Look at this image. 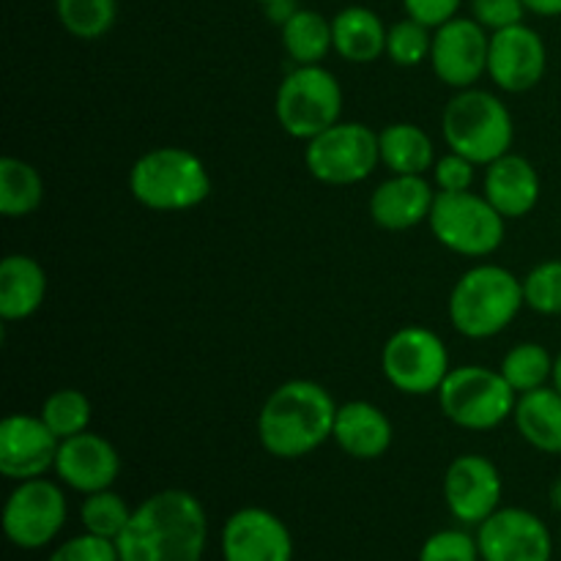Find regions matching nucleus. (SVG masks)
I'll return each instance as SVG.
<instances>
[{
  "mask_svg": "<svg viewBox=\"0 0 561 561\" xmlns=\"http://www.w3.org/2000/svg\"><path fill=\"white\" fill-rule=\"evenodd\" d=\"M55 474L66 488L77 493H99L113 488L121 474V455L99 433H77L64 438L55 458Z\"/></svg>",
  "mask_w": 561,
  "mask_h": 561,
  "instance_id": "a211bd4d",
  "label": "nucleus"
},
{
  "mask_svg": "<svg viewBox=\"0 0 561 561\" xmlns=\"http://www.w3.org/2000/svg\"><path fill=\"white\" fill-rule=\"evenodd\" d=\"M526 307L540 316H561V261L551 257L524 277Z\"/></svg>",
  "mask_w": 561,
  "mask_h": 561,
  "instance_id": "473e14b6",
  "label": "nucleus"
},
{
  "mask_svg": "<svg viewBox=\"0 0 561 561\" xmlns=\"http://www.w3.org/2000/svg\"><path fill=\"white\" fill-rule=\"evenodd\" d=\"M548 69V47L540 33L526 22L491 33L488 77L507 93L531 91L542 82Z\"/></svg>",
  "mask_w": 561,
  "mask_h": 561,
  "instance_id": "4468645a",
  "label": "nucleus"
},
{
  "mask_svg": "<svg viewBox=\"0 0 561 561\" xmlns=\"http://www.w3.org/2000/svg\"><path fill=\"white\" fill-rule=\"evenodd\" d=\"M444 140L449 151L471 159L474 164H491L510 153L515 140V124L507 104L482 88H463L449 99L442 118Z\"/></svg>",
  "mask_w": 561,
  "mask_h": 561,
  "instance_id": "39448f33",
  "label": "nucleus"
},
{
  "mask_svg": "<svg viewBox=\"0 0 561 561\" xmlns=\"http://www.w3.org/2000/svg\"><path fill=\"white\" fill-rule=\"evenodd\" d=\"M480 542L469 531L444 529L425 540L420 561H480Z\"/></svg>",
  "mask_w": 561,
  "mask_h": 561,
  "instance_id": "72a5a7b5",
  "label": "nucleus"
},
{
  "mask_svg": "<svg viewBox=\"0 0 561 561\" xmlns=\"http://www.w3.org/2000/svg\"><path fill=\"white\" fill-rule=\"evenodd\" d=\"M524 5L537 16H561V0H524Z\"/></svg>",
  "mask_w": 561,
  "mask_h": 561,
  "instance_id": "58836bf2",
  "label": "nucleus"
},
{
  "mask_svg": "<svg viewBox=\"0 0 561 561\" xmlns=\"http://www.w3.org/2000/svg\"><path fill=\"white\" fill-rule=\"evenodd\" d=\"M474 170L477 164L471 159L449 151L433 164V181H436L438 192H469L474 186Z\"/></svg>",
  "mask_w": 561,
  "mask_h": 561,
  "instance_id": "c9c22d12",
  "label": "nucleus"
},
{
  "mask_svg": "<svg viewBox=\"0 0 561 561\" xmlns=\"http://www.w3.org/2000/svg\"><path fill=\"white\" fill-rule=\"evenodd\" d=\"M387 31L381 16L367 5H345L332 16L334 53L351 64H373L387 55Z\"/></svg>",
  "mask_w": 561,
  "mask_h": 561,
  "instance_id": "5701e85b",
  "label": "nucleus"
},
{
  "mask_svg": "<svg viewBox=\"0 0 561 561\" xmlns=\"http://www.w3.org/2000/svg\"><path fill=\"white\" fill-rule=\"evenodd\" d=\"M520 438L537 453L561 455V392L553 387L518 394L513 411Z\"/></svg>",
  "mask_w": 561,
  "mask_h": 561,
  "instance_id": "b1692460",
  "label": "nucleus"
},
{
  "mask_svg": "<svg viewBox=\"0 0 561 561\" xmlns=\"http://www.w3.org/2000/svg\"><path fill=\"white\" fill-rule=\"evenodd\" d=\"M131 513L135 510H129L124 496H118V493L107 488V491L88 493L80 507V520L88 535H96L115 542L121 537V531L126 529V524H129Z\"/></svg>",
  "mask_w": 561,
  "mask_h": 561,
  "instance_id": "7c9ffc66",
  "label": "nucleus"
},
{
  "mask_svg": "<svg viewBox=\"0 0 561 561\" xmlns=\"http://www.w3.org/2000/svg\"><path fill=\"white\" fill-rule=\"evenodd\" d=\"M307 170L329 186H348L370 179L376 164L381 162L378 131L359 121H337L307 140L305 148Z\"/></svg>",
  "mask_w": 561,
  "mask_h": 561,
  "instance_id": "1a4fd4ad",
  "label": "nucleus"
},
{
  "mask_svg": "<svg viewBox=\"0 0 561 561\" xmlns=\"http://www.w3.org/2000/svg\"><path fill=\"white\" fill-rule=\"evenodd\" d=\"M433 27L422 25V22L405 20L394 22L392 27L387 31V55L394 60L398 66H420L425 60H431V49H433Z\"/></svg>",
  "mask_w": 561,
  "mask_h": 561,
  "instance_id": "2f4dec72",
  "label": "nucleus"
},
{
  "mask_svg": "<svg viewBox=\"0 0 561 561\" xmlns=\"http://www.w3.org/2000/svg\"><path fill=\"white\" fill-rule=\"evenodd\" d=\"M518 392L502 370L480 365L453 367L438 389V405L453 425L463 431H493L513 416Z\"/></svg>",
  "mask_w": 561,
  "mask_h": 561,
  "instance_id": "423d86ee",
  "label": "nucleus"
},
{
  "mask_svg": "<svg viewBox=\"0 0 561 561\" xmlns=\"http://www.w3.org/2000/svg\"><path fill=\"white\" fill-rule=\"evenodd\" d=\"M485 168L482 190L504 219H520L535 211L540 203V173L529 159L520 153H504Z\"/></svg>",
  "mask_w": 561,
  "mask_h": 561,
  "instance_id": "aec40b11",
  "label": "nucleus"
},
{
  "mask_svg": "<svg viewBox=\"0 0 561 561\" xmlns=\"http://www.w3.org/2000/svg\"><path fill=\"white\" fill-rule=\"evenodd\" d=\"M257 3H263V5H268V3H277V0H257Z\"/></svg>",
  "mask_w": 561,
  "mask_h": 561,
  "instance_id": "79ce46f5",
  "label": "nucleus"
},
{
  "mask_svg": "<svg viewBox=\"0 0 561 561\" xmlns=\"http://www.w3.org/2000/svg\"><path fill=\"white\" fill-rule=\"evenodd\" d=\"M66 496L55 482L36 477L11 491L3 507V531L11 546L38 551L60 535L66 524Z\"/></svg>",
  "mask_w": 561,
  "mask_h": 561,
  "instance_id": "9b49d317",
  "label": "nucleus"
},
{
  "mask_svg": "<svg viewBox=\"0 0 561 561\" xmlns=\"http://www.w3.org/2000/svg\"><path fill=\"white\" fill-rule=\"evenodd\" d=\"M559 542H561V531H559Z\"/></svg>",
  "mask_w": 561,
  "mask_h": 561,
  "instance_id": "37998d69",
  "label": "nucleus"
},
{
  "mask_svg": "<svg viewBox=\"0 0 561 561\" xmlns=\"http://www.w3.org/2000/svg\"><path fill=\"white\" fill-rule=\"evenodd\" d=\"M381 162L392 175H425L436 164V146L416 124H389L378 131Z\"/></svg>",
  "mask_w": 561,
  "mask_h": 561,
  "instance_id": "393cba45",
  "label": "nucleus"
},
{
  "mask_svg": "<svg viewBox=\"0 0 561 561\" xmlns=\"http://www.w3.org/2000/svg\"><path fill=\"white\" fill-rule=\"evenodd\" d=\"M463 0H403L405 16L422 22L427 27H442L444 22L455 20Z\"/></svg>",
  "mask_w": 561,
  "mask_h": 561,
  "instance_id": "4c0bfd02",
  "label": "nucleus"
},
{
  "mask_svg": "<svg viewBox=\"0 0 561 561\" xmlns=\"http://www.w3.org/2000/svg\"><path fill=\"white\" fill-rule=\"evenodd\" d=\"M47 296V272L31 255H5L0 263V318L25 321Z\"/></svg>",
  "mask_w": 561,
  "mask_h": 561,
  "instance_id": "4be33fe9",
  "label": "nucleus"
},
{
  "mask_svg": "<svg viewBox=\"0 0 561 561\" xmlns=\"http://www.w3.org/2000/svg\"><path fill=\"white\" fill-rule=\"evenodd\" d=\"M279 27L285 53L296 66L323 64V58L334 49L332 20H327L321 11L296 9Z\"/></svg>",
  "mask_w": 561,
  "mask_h": 561,
  "instance_id": "a878e982",
  "label": "nucleus"
},
{
  "mask_svg": "<svg viewBox=\"0 0 561 561\" xmlns=\"http://www.w3.org/2000/svg\"><path fill=\"white\" fill-rule=\"evenodd\" d=\"M337 403L327 387L294 378L274 389L257 414V438L279 460H296L316 453L332 438Z\"/></svg>",
  "mask_w": 561,
  "mask_h": 561,
  "instance_id": "f03ea898",
  "label": "nucleus"
},
{
  "mask_svg": "<svg viewBox=\"0 0 561 561\" xmlns=\"http://www.w3.org/2000/svg\"><path fill=\"white\" fill-rule=\"evenodd\" d=\"M433 236L449 252L466 257L493 255L504 244L507 219L477 192H438L431 219Z\"/></svg>",
  "mask_w": 561,
  "mask_h": 561,
  "instance_id": "6e6552de",
  "label": "nucleus"
},
{
  "mask_svg": "<svg viewBox=\"0 0 561 561\" xmlns=\"http://www.w3.org/2000/svg\"><path fill=\"white\" fill-rule=\"evenodd\" d=\"M381 370L398 392L425 398L438 394L453 367L447 345L433 329L403 327L383 345Z\"/></svg>",
  "mask_w": 561,
  "mask_h": 561,
  "instance_id": "9d476101",
  "label": "nucleus"
},
{
  "mask_svg": "<svg viewBox=\"0 0 561 561\" xmlns=\"http://www.w3.org/2000/svg\"><path fill=\"white\" fill-rule=\"evenodd\" d=\"M471 16L493 33L524 22L526 5L524 0H471Z\"/></svg>",
  "mask_w": 561,
  "mask_h": 561,
  "instance_id": "e433bc0d",
  "label": "nucleus"
},
{
  "mask_svg": "<svg viewBox=\"0 0 561 561\" xmlns=\"http://www.w3.org/2000/svg\"><path fill=\"white\" fill-rule=\"evenodd\" d=\"M551 387L561 392V354L557 356V362H553V378H551Z\"/></svg>",
  "mask_w": 561,
  "mask_h": 561,
  "instance_id": "ea45409f",
  "label": "nucleus"
},
{
  "mask_svg": "<svg viewBox=\"0 0 561 561\" xmlns=\"http://www.w3.org/2000/svg\"><path fill=\"white\" fill-rule=\"evenodd\" d=\"M551 504L561 513V480L553 482V488H551Z\"/></svg>",
  "mask_w": 561,
  "mask_h": 561,
  "instance_id": "a19ab883",
  "label": "nucleus"
},
{
  "mask_svg": "<svg viewBox=\"0 0 561 561\" xmlns=\"http://www.w3.org/2000/svg\"><path fill=\"white\" fill-rule=\"evenodd\" d=\"M60 438L42 416L11 414L0 422V474L14 482L36 480L55 469Z\"/></svg>",
  "mask_w": 561,
  "mask_h": 561,
  "instance_id": "dca6fc26",
  "label": "nucleus"
},
{
  "mask_svg": "<svg viewBox=\"0 0 561 561\" xmlns=\"http://www.w3.org/2000/svg\"><path fill=\"white\" fill-rule=\"evenodd\" d=\"M44 203V179L31 162L0 159V211L9 219L31 217Z\"/></svg>",
  "mask_w": 561,
  "mask_h": 561,
  "instance_id": "bb28decb",
  "label": "nucleus"
},
{
  "mask_svg": "<svg viewBox=\"0 0 561 561\" xmlns=\"http://www.w3.org/2000/svg\"><path fill=\"white\" fill-rule=\"evenodd\" d=\"M482 561H551L553 537L540 515L524 507H499L477 531Z\"/></svg>",
  "mask_w": 561,
  "mask_h": 561,
  "instance_id": "ddd939ff",
  "label": "nucleus"
},
{
  "mask_svg": "<svg viewBox=\"0 0 561 561\" xmlns=\"http://www.w3.org/2000/svg\"><path fill=\"white\" fill-rule=\"evenodd\" d=\"M279 126L296 140H312L343 115V88L321 64L296 66L279 82L274 96Z\"/></svg>",
  "mask_w": 561,
  "mask_h": 561,
  "instance_id": "0eeeda50",
  "label": "nucleus"
},
{
  "mask_svg": "<svg viewBox=\"0 0 561 561\" xmlns=\"http://www.w3.org/2000/svg\"><path fill=\"white\" fill-rule=\"evenodd\" d=\"M225 561H294V537L283 518L263 507H244L225 520Z\"/></svg>",
  "mask_w": 561,
  "mask_h": 561,
  "instance_id": "f3484780",
  "label": "nucleus"
},
{
  "mask_svg": "<svg viewBox=\"0 0 561 561\" xmlns=\"http://www.w3.org/2000/svg\"><path fill=\"white\" fill-rule=\"evenodd\" d=\"M208 542V518L197 496L168 488L135 507L115 540L121 561H201Z\"/></svg>",
  "mask_w": 561,
  "mask_h": 561,
  "instance_id": "f257e3e1",
  "label": "nucleus"
},
{
  "mask_svg": "<svg viewBox=\"0 0 561 561\" xmlns=\"http://www.w3.org/2000/svg\"><path fill=\"white\" fill-rule=\"evenodd\" d=\"M491 33L474 16H455L433 31L431 66L449 88H474L488 75Z\"/></svg>",
  "mask_w": 561,
  "mask_h": 561,
  "instance_id": "f8f14e48",
  "label": "nucleus"
},
{
  "mask_svg": "<svg viewBox=\"0 0 561 561\" xmlns=\"http://www.w3.org/2000/svg\"><path fill=\"white\" fill-rule=\"evenodd\" d=\"M436 195L425 175H392L373 192L370 217L383 230H411L431 219Z\"/></svg>",
  "mask_w": 561,
  "mask_h": 561,
  "instance_id": "6ab92c4d",
  "label": "nucleus"
},
{
  "mask_svg": "<svg viewBox=\"0 0 561 561\" xmlns=\"http://www.w3.org/2000/svg\"><path fill=\"white\" fill-rule=\"evenodd\" d=\"M129 190L151 211H190L211 195V175L190 148L162 146L131 164Z\"/></svg>",
  "mask_w": 561,
  "mask_h": 561,
  "instance_id": "20e7f679",
  "label": "nucleus"
},
{
  "mask_svg": "<svg viewBox=\"0 0 561 561\" xmlns=\"http://www.w3.org/2000/svg\"><path fill=\"white\" fill-rule=\"evenodd\" d=\"M49 561H121L118 548L113 540H104L96 535H80L66 540L64 546L55 548Z\"/></svg>",
  "mask_w": 561,
  "mask_h": 561,
  "instance_id": "f704fd0d",
  "label": "nucleus"
},
{
  "mask_svg": "<svg viewBox=\"0 0 561 561\" xmlns=\"http://www.w3.org/2000/svg\"><path fill=\"white\" fill-rule=\"evenodd\" d=\"M524 305V279L499 263H480L455 283L447 312L455 332L488 340L502 334Z\"/></svg>",
  "mask_w": 561,
  "mask_h": 561,
  "instance_id": "7ed1b4c3",
  "label": "nucleus"
},
{
  "mask_svg": "<svg viewBox=\"0 0 561 561\" xmlns=\"http://www.w3.org/2000/svg\"><path fill=\"white\" fill-rule=\"evenodd\" d=\"M504 482L496 463L482 455H460L444 474V499L455 520L480 526L502 504Z\"/></svg>",
  "mask_w": 561,
  "mask_h": 561,
  "instance_id": "2eb2a0df",
  "label": "nucleus"
},
{
  "mask_svg": "<svg viewBox=\"0 0 561 561\" xmlns=\"http://www.w3.org/2000/svg\"><path fill=\"white\" fill-rule=\"evenodd\" d=\"M553 362H557V356H551L546 345L518 343L504 354L499 370H502V376L507 378L515 392L526 394L551 383Z\"/></svg>",
  "mask_w": 561,
  "mask_h": 561,
  "instance_id": "cd10ccee",
  "label": "nucleus"
},
{
  "mask_svg": "<svg viewBox=\"0 0 561 561\" xmlns=\"http://www.w3.org/2000/svg\"><path fill=\"white\" fill-rule=\"evenodd\" d=\"M55 14L66 33L82 42H93L115 25L118 3L115 0H55Z\"/></svg>",
  "mask_w": 561,
  "mask_h": 561,
  "instance_id": "c85d7f7f",
  "label": "nucleus"
},
{
  "mask_svg": "<svg viewBox=\"0 0 561 561\" xmlns=\"http://www.w3.org/2000/svg\"><path fill=\"white\" fill-rule=\"evenodd\" d=\"M332 438L351 458L376 460L392 447L394 427L378 405L367 400H351V403L337 405Z\"/></svg>",
  "mask_w": 561,
  "mask_h": 561,
  "instance_id": "412c9836",
  "label": "nucleus"
},
{
  "mask_svg": "<svg viewBox=\"0 0 561 561\" xmlns=\"http://www.w3.org/2000/svg\"><path fill=\"white\" fill-rule=\"evenodd\" d=\"M91 400L80 389H55L42 405V420L47 422L49 431L64 442V438L85 433L91 425Z\"/></svg>",
  "mask_w": 561,
  "mask_h": 561,
  "instance_id": "c756f323",
  "label": "nucleus"
}]
</instances>
